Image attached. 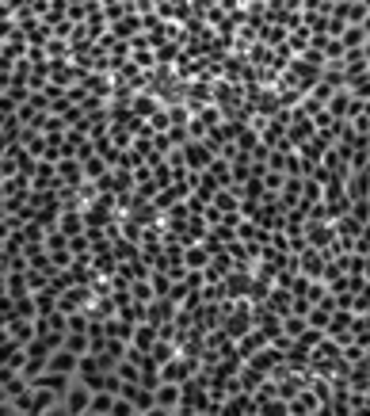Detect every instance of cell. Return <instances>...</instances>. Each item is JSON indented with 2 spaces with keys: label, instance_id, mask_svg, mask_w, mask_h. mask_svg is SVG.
<instances>
[{
  "label": "cell",
  "instance_id": "obj_1",
  "mask_svg": "<svg viewBox=\"0 0 370 416\" xmlns=\"http://www.w3.org/2000/svg\"><path fill=\"white\" fill-rule=\"evenodd\" d=\"M157 412H176L179 409V382H157Z\"/></svg>",
  "mask_w": 370,
  "mask_h": 416
},
{
  "label": "cell",
  "instance_id": "obj_2",
  "mask_svg": "<svg viewBox=\"0 0 370 416\" xmlns=\"http://www.w3.org/2000/svg\"><path fill=\"white\" fill-rule=\"evenodd\" d=\"M58 230L65 233V237L84 233V230H88V225H84V210H65V218H58Z\"/></svg>",
  "mask_w": 370,
  "mask_h": 416
},
{
  "label": "cell",
  "instance_id": "obj_3",
  "mask_svg": "<svg viewBox=\"0 0 370 416\" xmlns=\"http://www.w3.org/2000/svg\"><path fill=\"white\" fill-rule=\"evenodd\" d=\"M141 23H145V20H138V16H130V20H122V23H115V27H111V31H115L119 35V39H126V35H134L138 31V27Z\"/></svg>",
  "mask_w": 370,
  "mask_h": 416
}]
</instances>
